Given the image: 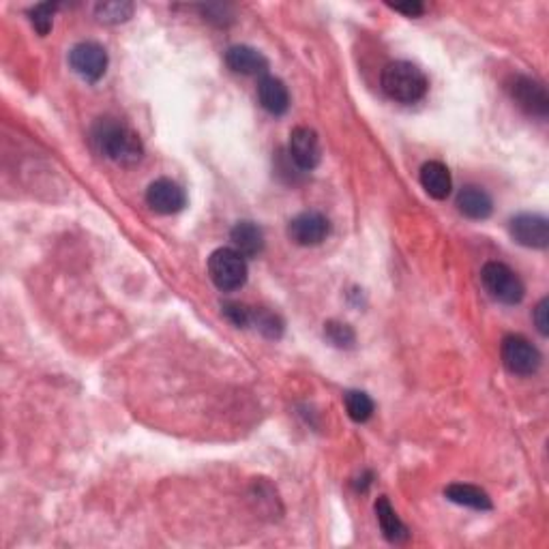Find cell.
<instances>
[{
  "label": "cell",
  "instance_id": "obj_13",
  "mask_svg": "<svg viewBox=\"0 0 549 549\" xmlns=\"http://www.w3.org/2000/svg\"><path fill=\"white\" fill-rule=\"evenodd\" d=\"M226 65L241 75H265L268 72L265 54L251 45H232L226 52Z\"/></svg>",
  "mask_w": 549,
  "mask_h": 549
},
{
  "label": "cell",
  "instance_id": "obj_4",
  "mask_svg": "<svg viewBox=\"0 0 549 549\" xmlns=\"http://www.w3.org/2000/svg\"><path fill=\"white\" fill-rule=\"evenodd\" d=\"M481 282L489 296L498 303H505V305H517L525 294L524 282L505 262H487L481 268Z\"/></svg>",
  "mask_w": 549,
  "mask_h": 549
},
{
  "label": "cell",
  "instance_id": "obj_11",
  "mask_svg": "<svg viewBox=\"0 0 549 549\" xmlns=\"http://www.w3.org/2000/svg\"><path fill=\"white\" fill-rule=\"evenodd\" d=\"M146 204L159 215H174L187 207V196L177 180L157 178L146 189Z\"/></svg>",
  "mask_w": 549,
  "mask_h": 549
},
{
  "label": "cell",
  "instance_id": "obj_5",
  "mask_svg": "<svg viewBox=\"0 0 549 549\" xmlns=\"http://www.w3.org/2000/svg\"><path fill=\"white\" fill-rule=\"evenodd\" d=\"M500 356L515 376H533L541 367V352L522 335H506L500 343Z\"/></svg>",
  "mask_w": 549,
  "mask_h": 549
},
{
  "label": "cell",
  "instance_id": "obj_21",
  "mask_svg": "<svg viewBox=\"0 0 549 549\" xmlns=\"http://www.w3.org/2000/svg\"><path fill=\"white\" fill-rule=\"evenodd\" d=\"M251 326H255V331H260L268 340H279L284 335V320L268 309H254Z\"/></svg>",
  "mask_w": 549,
  "mask_h": 549
},
{
  "label": "cell",
  "instance_id": "obj_18",
  "mask_svg": "<svg viewBox=\"0 0 549 549\" xmlns=\"http://www.w3.org/2000/svg\"><path fill=\"white\" fill-rule=\"evenodd\" d=\"M445 496L451 502H455V505L468 506V509H475V511L492 509V500H489V496L485 494L481 487H477V485L453 483L445 489Z\"/></svg>",
  "mask_w": 549,
  "mask_h": 549
},
{
  "label": "cell",
  "instance_id": "obj_25",
  "mask_svg": "<svg viewBox=\"0 0 549 549\" xmlns=\"http://www.w3.org/2000/svg\"><path fill=\"white\" fill-rule=\"evenodd\" d=\"M547 305H549V301L547 299H541L539 301V305L535 307V324H536V329H539V332L541 335H547V326H549V320H547Z\"/></svg>",
  "mask_w": 549,
  "mask_h": 549
},
{
  "label": "cell",
  "instance_id": "obj_6",
  "mask_svg": "<svg viewBox=\"0 0 549 549\" xmlns=\"http://www.w3.org/2000/svg\"><path fill=\"white\" fill-rule=\"evenodd\" d=\"M506 91L525 114L536 116V119H547L549 97L541 82L530 78V75H513L509 84H506Z\"/></svg>",
  "mask_w": 549,
  "mask_h": 549
},
{
  "label": "cell",
  "instance_id": "obj_2",
  "mask_svg": "<svg viewBox=\"0 0 549 549\" xmlns=\"http://www.w3.org/2000/svg\"><path fill=\"white\" fill-rule=\"evenodd\" d=\"M380 84L389 99L397 103H417L428 95L429 82L410 61H393L382 69Z\"/></svg>",
  "mask_w": 549,
  "mask_h": 549
},
{
  "label": "cell",
  "instance_id": "obj_1",
  "mask_svg": "<svg viewBox=\"0 0 549 549\" xmlns=\"http://www.w3.org/2000/svg\"><path fill=\"white\" fill-rule=\"evenodd\" d=\"M91 142L99 155L120 166H133L144 155L138 133L116 119H99L91 131Z\"/></svg>",
  "mask_w": 549,
  "mask_h": 549
},
{
  "label": "cell",
  "instance_id": "obj_26",
  "mask_svg": "<svg viewBox=\"0 0 549 549\" xmlns=\"http://www.w3.org/2000/svg\"><path fill=\"white\" fill-rule=\"evenodd\" d=\"M395 11H400V14H404L408 17H417V15H423L425 14V5L423 3H417V0H408V3H400V5H390Z\"/></svg>",
  "mask_w": 549,
  "mask_h": 549
},
{
  "label": "cell",
  "instance_id": "obj_24",
  "mask_svg": "<svg viewBox=\"0 0 549 549\" xmlns=\"http://www.w3.org/2000/svg\"><path fill=\"white\" fill-rule=\"evenodd\" d=\"M224 315L230 320L232 324L238 326V329H245V326H251V313L254 309L245 305V303H236V301H227L224 303Z\"/></svg>",
  "mask_w": 549,
  "mask_h": 549
},
{
  "label": "cell",
  "instance_id": "obj_3",
  "mask_svg": "<svg viewBox=\"0 0 549 549\" xmlns=\"http://www.w3.org/2000/svg\"><path fill=\"white\" fill-rule=\"evenodd\" d=\"M208 274L221 292L241 290L247 282V262L236 249L219 247L210 254Z\"/></svg>",
  "mask_w": 549,
  "mask_h": 549
},
{
  "label": "cell",
  "instance_id": "obj_16",
  "mask_svg": "<svg viewBox=\"0 0 549 549\" xmlns=\"http://www.w3.org/2000/svg\"><path fill=\"white\" fill-rule=\"evenodd\" d=\"M419 178L420 187H423V189L428 191V196L434 197V200H447L453 189L451 172H448V168L440 161L423 163Z\"/></svg>",
  "mask_w": 549,
  "mask_h": 549
},
{
  "label": "cell",
  "instance_id": "obj_12",
  "mask_svg": "<svg viewBox=\"0 0 549 549\" xmlns=\"http://www.w3.org/2000/svg\"><path fill=\"white\" fill-rule=\"evenodd\" d=\"M455 204H458L461 215H466V217L475 221L487 219L489 215L494 213L492 196L477 185L461 187L458 197H455Z\"/></svg>",
  "mask_w": 549,
  "mask_h": 549
},
{
  "label": "cell",
  "instance_id": "obj_7",
  "mask_svg": "<svg viewBox=\"0 0 549 549\" xmlns=\"http://www.w3.org/2000/svg\"><path fill=\"white\" fill-rule=\"evenodd\" d=\"M69 65L84 82H99L108 72V52L97 41H80L69 52Z\"/></svg>",
  "mask_w": 549,
  "mask_h": 549
},
{
  "label": "cell",
  "instance_id": "obj_23",
  "mask_svg": "<svg viewBox=\"0 0 549 549\" xmlns=\"http://www.w3.org/2000/svg\"><path fill=\"white\" fill-rule=\"evenodd\" d=\"M54 11L56 5L52 3H43L37 5V7H33L28 11V15H31V24L34 31H37L41 37H45L52 31V24H54Z\"/></svg>",
  "mask_w": 549,
  "mask_h": 549
},
{
  "label": "cell",
  "instance_id": "obj_22",
  "mask_svg": "<svg viewBox=\"0 0 549 549\" xmlns=\"http://www.w3.org/2000/svg\"><path fill=\"white\" fill-rule=\"evenodd\" d=\"M324 335L335 348H352L356 342L352 326L337 323V320H331V323L324 324Z\"/></svg>",
  "mask_w": 549,
  "mask_h": 549
},
{
  "label": "cell",
  "instance_id": "obj_17",
  "mask_svg": "<svg viewBox=\"0 0 549 549\" xmlns=\"http://www.w3.org/2000/svg\"><path fill=\"white\" fill-rule=\"evenodd\" d=\"M376 517H378L380 530H382L384 539H387V541L404 543L408 536H410V535H408L406 524L401 522L393 506H390L387 496H380V498L376 500Z\"/></svg>",
  "mask_w": 549,
  "mask_h": 549
},
{
  "label": "cell",
  "instance_id": "obj_20",
  "mask_svg": "<svg viewBox=\"0 0 549 549\" xmlns=\"http://www.w3.org/2000/svg\"><path fill=\"white\" fill-rule=\"evenodd\" d=\"M346 410L348 417L354 420V423H365V420L371 419L373 414V400L363 390H348L346 397Z\"/></svg>",
  "mask_w": 549,
  "mask_h": 549
},
{
  "label": "cell",
  "instance_id": "obj_15",
  "mask_svg": "<svg viewBox=\"0 0 549 549\" xmlns=\"http://www.w3.org/2000/svg\"><path fill=\"white\" fill-rule=\"evenodd\" d=\"M232 249H236L243 258H258L265 249V232L254 221H238L230 232Z\"/></svg>",
  "mask_w": 549,
  "mask_h": 549
},
{
  "label": "cell",
  "instance_id": "obj_10",
  "mask_svg": "<svg viewBox=\"0 0 549 549\" xmlns=\"http://www.w3.org/2000/svg\"><path fill=\"white\" fill-rule=\"evenodd\" d=\"M513 241L528 249H545L549 245V224L543 215L522 213L511 219Z\"/></svg>",
  "mask_w": 549,
  "mask_h": 549
},
{
  "label": "cell",
  "instance_id": "obj_14",
  "mask_svg": "<svg viewBox=\"0 0 549 549\" xmlns=\"http://www.w3.org/2000/svg\"><path fill=\"white\" fill-rule=\"evenodd\" d=\"M260 105L273 116H284L290 108V92L288 86L274 75H265L258 84Z\"/></svg>",
  "mask_w": 549,
  "mask_h": 549
},
{
  "label": "cell",
  "instance_id": "obj_9",
  "mask_svg": "<svg viewBox=\"0 0 549 549\" xmlns=\"http://www.w3.org/2000/svg\"><path fill=\"white\" fill-rule=\"evenodd\" d=\"M329 232V219L318 210H305L288 224V236L301 247H315V245L324 243Z\"/></svg>",
  "mask_w": 549,
  "mask_h": 549
},
{
  "label": "cell",
  "instance_id": "obj_19",
  "mask_svg": "<svg viewBox=\"0 0 549 549\" xmlns=\"http://www.w3.org/2000/svg\"><path fill=\"white\" fill-rule=\"evenodd\" d=\"M133 3L127 0H112V3H99L95 7V15L103 24H122L133 15Z\"/></svg>",
  "mask_w": 549,
  "mask_h": 549
},
{
  "label": "cell",
  "instance_id": "obj_8",
  "mask_svg": "<svg viewBox=\"0 0 549 549\" xmlns=\"http://www.w3.org/2000/svg\"><path fill=\"white\" fill-rule=\"evenodd\" d=\"M288 157L301 172L315 170L320 159H323V146H320L318 133L305 125L294 127L290 133Z\"/></svg>",
  "mask_w": 549,
  "mask_h": 549
}]
</instances>
